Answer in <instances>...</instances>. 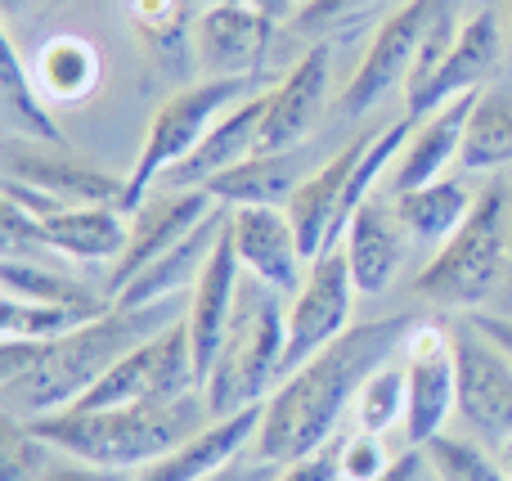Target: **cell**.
Returning <instances> with one entry per match:
<instances>
[{
	"instance_id": "cell-1",
	"label": "cell",
	"mask_w": 512,
	"mask_h": 481,
	"mask_svg": "<svg viewBox=\"0 0 512 481\" xmlns=\"http://www.w3.org/2000/svg\"><path fill=\"white\" fill-rule=\"evenodd\" d=\"M414 324V315H382V320L351 324L337 342H328L301 369H292L265 401L261 432H256L252 446L256 459L288 468L324 450L342 428V414L355 410L364 378L400 356Z\"/></svg>"
},
{
	"instance_id": "cell-2",
	"label": "cell",
	"mask_w": 512,
	"mask_h": 481,
	"mask_svg": "<svg viewBox=\"0 0 512 481\" xmlns=\"http://www.w3.org/2000/svg\"><path fill=\"white\" fill-rule=\"evenodd\" d=\"M189 315V297H171V302L153 306H108L104 315L86 320L81 329L63 333V338L45 342L41 360L14 383H0V401H5L9 419H41V414L72 410L126 351L140 342L158 338L162 329L180 324Z\"/></svg>"
},
{
	"instance_id": "cell-3",
	"label": "cell",
	"mask_w": 512,
	"mask_h": 481,
	"mask_svg": "<svg viewBox=\"0 0 512 481\" xmlns=\"http://www.w3.org/2000/svg\"><path fill=\"white\" fill-rule=\"evenodd\" d=\"M14 423L59 459L113 468V473H140V468L167 459L171 450H180L189 437H198L212 423V410H207V396L194 392L167 405H113V410L72 405V410Z\"/></svg>"
},
{
	"instance_id": "cell-4",
	"label": "cell",
	"mask_w": 512,
	"mask_h": 481,
	"mask_svg": "<svg viewBox=\"0 0 512 481\" xmlns=\"http://www.w3.org/2000/svg\"><path fill=\"white\" fill-rule=\"evenodd\" d=\"M283 347H288V306L261 279H243L234 320L216 351V365L203 383L212 419H230L239 410L265 405L283 383Z\"/></svg>"
},
{
	"instance_id": "cell-5",
	"label": "cell",
	"mask_w": 512,
	"mask_h": 481,
	"mask_svg": "<svg viewBox=\"0 0 512 481\" xmlns=\"http://www.w3.org/2000/svg\"><path fill=\"white\" fill-rule=\"evenodd\" d=\"M512 252V189L504 180H490L472 203V216L459 225L445 248L418 270L414 293L423 302L454 306V311H477L499 288Z\"/></svg>"
},
{
	"instance_id": "cell-6",
	"label": "cell",
	"mask_w": 512,
	"mask_h": 481,
	"mask_svg": "<svg viewBox=\"0 0 512 481\" xmlns=\"http://www.w3.org/2000/svg\"><path fill=\"white\" fill-rule=\"evenodd\" d=\"M265 81H270V72H256V77H203V81H194V86L176 90V95L153 113L149 131H144V144H140V158L126 171V212H135V207L158 189V180L167 176L171 167H180V162L207 140V131H212L225 113H234V108L248 104L252 95L270 90Z\"/></svg>"
},
{
	"instance_id": "cell-7",
	"label": "cell",
	"mask_w": 512,
	"mask_h": 481,
	"mask_svg": "<svg viewBox=\"0 0 512 481\" xmlns=\"http://www.w3.org/2000/svg\"><path fill=\"white\" fill-rule=\"evenodd\" d=\"M203 392L194 360V342H189V324H171L158 338L140 342L126 351L95 387L77 401V410H113V405H167L185 401V396Z\"/></svg>"
},
{
	"instance_id": "cell-8",
	"label": "cell",
	"mask_w": 512,
	"mask_h": 481,
	"mask_svg": "<svg viewBox=\"0 0 512 481\" xmlns=\"http://www.w3.org/2000/svg\"><path fill=\"white\" fill-rule=\"evenodd\" d=\"M450 5L454 0H405L400 9H391L378 23V32H373L355 77L346 81V90L337 95V108H342L346 117H360V113H369V108H378L396 86L405 90L409 68H414L427 32H432V23Z\"/></svg>"
},
{
	"instance_id": "cell-9",
	"label": "cell",
	"mask_w": 512,
	"mask_h": 481,
	"mask_svg": "<svg viewBox=\"0 0 512 481\" xmlns=\"http://www.w3.org/2000/svg\"><path fill=\"white\" fill-rule=\"evenodd\" d=\"M351 306H355V279H351V266H346L342 243H337V248H328L324 257L310 261L301 288L292 293L288 347H283V378L351 329L355 324Z\"/></svg>"
},
{
	"instance_id": "cell-10",
	"label": "cell",
	"mask_w": 512,
	"mask_h": 481,
	"mask_svg": "<svg viewBox=\"0 0 512 481\" xmlns=\"http://www.w3.org/2000/svg\"><path fill=\"white\" fill-rule=\"evenodd\" d=\"M454 338V383L459 414L481 441H512V360L472 320L450 324Z\"/></svg>"
},
{
	"instance_id": "cell-11",
	"label": "cell",
	"mask_w": 512,
	"mask_h": 481,
	"mask_svg": "<svg viewBox=\"0 0 512 481\" xmlns=\"http://www.w3.org/2000/svg\"><path fill=\"white\" fill-rule=\"evenodd\" d=\"M274 18L248 0L234 5H198L189 27V59L203 77H256L265 72L274 45Z\"/></svg>"
},
{
	"instance_id": "cell-12",
	"label": "cell",
	"mask_w": 512,
	"mask_h": 481,
	"mask_svg": "<svg viewBox=\"0 0 512 481\" xmlns=\"http://www.w3.org/2000/svg\"><path fill=\"white\" fill-rule=\"evenodd\" d=\"M409 374V414L405 441L423 450L436 432H445L450 414H459V383H454V338L441 324L418 320L400 347Z\"/></svg>"
},
{
	"instance_id": "cell-13",
	"label": "cell",
	"mask_w": 512,
	"mask_h": 481,
	"mask_svg": "<svg viewBox=\"0 0 512 481\" xmlns=\"http://www.w3.org/2000/svg\"><path fill=\"white\" fill-rule=\"evenodd\" d=\"M216 207V198L207 189H153L140 207L131 212V243H126L122 261L108 270V302L140 275L144 266L162 257L167 248H176L185 234H194L207 221V212Z\"/></svg>"
},
{
	"instance_id": "cell-14",
	"label": "cell",
	"mask_w": 512,
	"mask_h": 481,
	"mask_svg": "<svg viewBox=\"0 0 512 481\" xmlns=\"http://www.w3.org/2000/svg\"><path fill=\"white\" fill-rule=\"evenodd\" d=\"M328 86H333V45L315 41L292 72H283L270 90H265V122H261V153L301 149L315 122L324 117Z\"/></svg>"
},
{
	"instance_id": "cell-15",
	"label": "cell",
	"mask_w": 512,
	"mask_h": 481,
	"mask_svg": "<svg viewBox=\"0 0 512 481\" xmlns=\"http://www.w3.org/2000/svg\"><path fill=\"white\" fill-rule=\"evenodd\" d=\"M5 171L9 180L36 185L54 194L68 207H90V203H113L126 212V176L104 171L95 162L77 158L63 149H36V140H5Z\"/></svg>"
},
{
	"instance_id": "cell-16",
	"label": "cell",
	"mask_w": 512,
	"mask_h": 481,
	"mask_svg": "<svg viewBox=\"0 0 512 481\" xmlns=\"http://www.w3.org/2000/svg\"><path fill=\"white\" fill-rule=\"evenodd\" d=\"M230 243L239 252L243 270L261 284H270L274 293H297L301 288V239L292 225L288 207H234L230 212Z\"/></svg>"
},
{
	"instance_id": "cell-17",
	"label": "cell",
	"mask_w": 512,
	"mask_h": 481,
	"mask_svg": "<svg viewBox=\"0 0 512 481\" xmlns=\"http://www.w3.org/2000/svg\"><path fill=\"white\" fill-rule=\"evenodd\" d=\"M499 59H504V27H499V14L495 9H477L472 18H463L459 41L445 54L432 86H427L414 104H405V113L414 117V122H423V117H432L436 108H445L450 99L481 90L490 72L499 68Z\"/></svg>"
},
{
	"instance_id": "cell-18",
	"label": "cell",
	"mask_w": 512,
	"mask_h": 481,
	"mask_svg": "<svg viewBox=\"0 0 512 481\" xmlns=\"http://www.w3.org/2000/svg\"><path fill=\"white\" fill-rule=\"evenodd\" d=\"M373 140H378V131L355 135L333 162H324L319 171H310V176L301 180L297 194L288 198V216H292V225H297V239H301L306 261H315V257H324L328 248H337V216H342L346 185H351L355 162L369 153Z\"/></svg>"
},
{
	"instance_id": "cell-19",
	"label": "cell",
	"mask_w": 512,
	"mask_h": 481,
	"mask_svg": "<svg viewBox=\"0 0 512 481\" xmlns=\"http://www.w3.org/2000/svg\"><path fill=\"white\" fill-rule=\"evenodd\" d=\"M225 230H230V207L216 203L212 212H207V221L198 225L194 234H185L176 248L162 252L153 266H144L140 275L113 297V306H126V311H131V306H153V302H171V297H189L194 284H198V275H203L207 261H212L216 243L225 239Z\"/></svg>"
},
{
	"instance_id": "cell-20",
	"label": "cell",
	"mask_w": 512,
	"mask_h": 481,
	"mask_svg": "<svg viewBox=\"0 0 512 481\" xmlns=\"http://www.w3.org/2000/svg\"><path fill=\"white\" fill-rule=\"evenodd\" d=\"M243 279H248V270H243L239 252H234V243H230V230H225V239L216 243L212 261H207V270L198 275L194 293H189V315H185L189 342H194V360H198V378H203V383H207V374H212L216 351H221L225 329H230V320H234Z\"/></svg>"
},
{
	"instance_id": "cell-21",
	"label": "cell",
	"mask_w": 512,
	"mask_h": 481,
	"mask_svg": "<svg viewBox=\"0 0 512 481\" xmlns=\"http://www.w3.org/2000/svg\"><path fill=\"white\" fill-rule=\"evenodd\" d=\"M405 230L396 221V207L391 198H364L360 212L351 216L342 234V252L346 266H351L355 293L360 297H378L396 284V270L405 261Z\"/></svg>"
},
{
	"instance_id": "cell-22",
	"label": "cell",
	"mask_w": 512,
	"mask_h": 481,
	"mask_svg": "<svg viewBox=\"0 0 512 481\" xmlns=\"http://www.w3.org/2000/svg\"><path fill=\"white\" fill-rule=\"evenodd\" d=\"M261 414L265 405L239 410L230 419H212L198 437H189L180 450H171L167 459L140 468L131 481H212L216 473L243 459V450L256 446V432H261Z\"/></svg>"
},
{
	"instance_id": "cell-23",
	"label": "cell",
	"mask_w": 512,
	"mask_h": 481,
	"mask_svg": "<svg viewBox=\"0 0 512 481\" xmlns=\"http://www.w3.org/2000/svg\"><path fill=\"white\" fill-rule=\"evenodd\" d=\"M477 95L481 90L450 99L445 108H436L432 117H423V122L414 126L396 171H391V194H405V189H423V185H432V180H445L450 162H459V153H463V135H468Z\"/></svg>"
},
{
	"instance_id": "cell-24",
	"label": "cell",
	"mask_w": 512,
	"mask_h": 481,
	"mask_svg": "<svg viewBox=\"0 0 512 481\" xmlns=\"http://www.w3.org/2000/svg\"><path fill=\"white\" fill-rule=\"evenodd\" d=\"M261 122H265V90L252 95L248 104H239L234 113H225L221 122L207 131V140L198 144L180 167H171L158 185L162 189H203L212 176H221L234 162L252 158V153L261 149Z\"/></svg>"
},
{
	"instance_id": "cell-25",
	"label": "cell",
	"mask_w": 512,
	"mask_h": 481,
	"mask_svg": "<svg viewBox=\"0 0 512 481\" xmlns=\"http://www.w3.org/2000/svg\"><path fill=\"white\" fill-rule=\"evenodd\" d=\"M45 239L50 252L81 266H108L122 261L126 243H131V212L113 203H90V207H63V212L45 216Z\"/></svg>"
},
{
	"instance_id": "cell-26",
	"label": "cell",
	"mask_w": 512,
	"mask_h": 481,
	"mask_svg": "<svg viewBox=\"0 0 512 481\" xmlns=\"http://www.w3.org/2000/svg\"><path fill=\"white\" fill-rule=\"evenodd\" d=\"M27 72H32L36 90L45 95L50 108H81L104 81V59H99L95 41H86L77 32H59L36 45V54L27 59Z\"/></svg>"
},
{
	"instance_id": "cell-27",
	"label": "cell",
	"mask_w": 512,
	"mask_h": 481,
	"mask_svg": "<svg viewBox=\"0 0 512 481\" xmlns=\"http://www.w3.org/2000/svg\"><path fill=\"white\" fill-rule=\"evenodd\" d=\"M306 180V153L301 149H279V153H261L234 162L230 171L207 180V194L221 207H288V198L301 189Z\"/></svg>"
},
{
	"instance_id": "cell-28",
	"label": "cell",
	"mask_w": 512,
	"mask_h": 481,
	"mask_svg": "<svg viewBox=\"0 0 512 481\" xmlns=\"http://www.w3.org/2000/svg\"><path fill=\"white\" fill-rule=\"evenodd\" d=\"M477 194H468L463 180H432L423 189H405V194H391L396 207V221L405 230L409 243H423V248H445V243L459 234V225L472 216Z\"/></svg>"
},
{
	"instance_id": "cell-29",
	"label": "cell",
	"mask_w": 512,
	"mask_h": 481,
	"mask_svg": "<svg viewBox=\"0 0 512 481\" xmlns=\"http://www.w3.org/2000/svg\"><path fill=\"white\" fill-rule=\"evenodd\" d=\"M0 117H5L9 135H27V140H36V144L63 149V131H59V122H54L45 95L36 90L14 36H5V63H0Z\"/></svg>"
},
{
	"instance_id": "cell-30",
	"label": "cell",
	"mask_w": 512,
	"mask_h": 481,
	"mask_svg": "<svg viewBox=\"0 0 512 481\" xmlns=\"http://www.w3.org/2000/svg\"><path fill=\"white\" fill-rule=\"evenodd\" d=\"M459 167L463 171L512 167V95L508 90H481L477 95L468 135H463Z\"/></svg>"
},
{
	"instance_id": "cell-31",
	"label": "cell",
	"mask_w": 512,
	"mask_h": 481,
	"mask_svg": "<svg viewBox=\"0 0 512 481\" xmlns=\"http://www.w3.org/2000/svg\"><path fill=\"white\" fill-rule=\"evenodd\" d=\"M0 284L5 297L18 302H41V306H77V311H108V297H95L81 279H68L59 270H45L41 261H23V257H5L0 266Z\"/></svg>"
},
{
	"instance_id": "cell-32",
	"label": "cell",
	"mask_w": 512,
	"mask_h": 481,
	"mask_svg": "<svg viewBox=\"0 0 512 481\" xmlns=\"http://www.w3.org/2000/svg\"><path fill=\"white\" fill-rule=\"evenodd\" d=\"M400 5L405 0H306L288 18V32L306 36V41H342V36H355L360 27L382 23Z\"/></svg>"
},
{
	"instance_id": "cell-33",
	"label": "cell",
	"mask_w": 512,
	"mask_h": 481,
	"mask_svg": "<svg viewBox=\"0 0 512 481\" xmlns=\"http://www.w3.org/2000/svg\"><path fill=\"white\" fill-rule=\"evenodd\" d=\"M126 23L135 27L140 45L171 68L176 54H194L189 50V27H194V14H189L185 0H122Z\"/></svg>"
},
{
	"instance_id": "cell-34",
	"label": "cell",
	"mask_w": 512,
	"mask_h": 481,
	"mask_svg": "<svg viewBox=\"0 0 512 481\" xmlns=\"http://www.w3.org/2000/svg\"><path fill=\"white\" fill-rule=\"evenodd\" d=\"M409 414V374L405 360H387L364 378L360 396H355V428L373 432V437H387V432L405 428Z\"/></svg>"
},
{
	"instance_id": "cell-35",
	"label": "cell",
	"mask_w": 512,
	"mask_h": 481,
	"mask_svg": "<svg viewBox=\"0 0 512 481\" xmlns=\"http://www.w3.org/2000/svg\"><path fill=\"white\" fill-rule=\"evenodd\" d=\"M104 311H77V306H41V302H0V342H54L63 333L81 329Z\"/></svg>"
},
{
	"instance_id": "cell-36",
	"label": "cell",
	"mask_w": 512,
	"mask_h": 481,
	"mask_svg": "<svg viewBox=\"0 0 512 481\" xmlns=\"http://www.w3.org/2000/svg\"><path fill=\"white\" fill-rule=\"evenodd\" d=\"M423 455H427V468L441 481H508L504 464L490 459L486 450H481V441H468V437L436 432L423 446Z\"/></svg>"
},
{
	"instance_id": "cell-37",
	"label": "cell",
	"mask_w": 512,
	"mask_h": 481,
	"mask_svg": "<svg viewBox=\"0 0 512 481\" xmlns=\"http://www.w3.org/2000/svg\"><path fill=\"white\" fill-rule=\"evenodd\" d=\"M459 27H463V18H459V0H454V5L445 9V14L432 23V32H427V41H423V50H418L414 68H409V81H405V104H414V99L423 95L427 86H432V77L441 72L445 54H450V50H454V41H459Z\"/></svg>"
},
{
	"instance_id": "cell-38",
	"label": "cell",
	"mask_w": 512,
	"mask_h": 481,
	"mask_svg": "<svg viewBox=\"0 0 512 481\" xmlns=\"http://www.w3.org/2000/svg\"><path fill=\"white\" fill-rule=\"evenodd\" d=\"M391 464H396V455H391L387 441L373 437V432L355 428L351 437H342V477L346 481H378Z\"/></svg>"
},
{
	"instance_id": "cell-39",
	"label": "cell",
	"mask_w": 512,
	"mask_h": 481,
	"mask_svg": "<svg viewBox=\"0 0 512 481\" xmlns=\"http://www.w3.org/2000/svg\"><path fill=\"white\" fill-rule=\"evenodd\" d=\"M14 423V419H9ZM32 455H41V441H32L23 428L14 423V432H9L5 450H0V481H41L45 468L32 464Z\"/></svg>"
},
{
	"instance_id": "cell-40",
	"label": "cell",
	"mask_w": 512,
	"mask_h": 481,
	"mask_svg": "<svg viewBox=\"0 0 512 481\" xmlns=\"http://www.w3.org/2000/svg\"><path fill=\"white\" fill-rule=\"evenodd\" d=\"M270 481H346L342 477V437H333L324 450H315L310 459H297V464L279 468Z\"/></svg>"
},
{
	"instance_id": "cell-41",
	"label": "cell",
	"mask_w": 512,
	"mask_h": 481,
	"mask_svg": "<svg viewBox=\"0 0 512 481\" xmlns=\"http://www.w3.org/2000/svg\"><path fill=\"white\" fill-rule=\"evenodd\" d=\"M5 198H9V203H18V207H27L36 221H45V216H54V212H63V207H68V203H59L54 194H45V189L23 185V180H9V176H5Z\"/></svg>"
},
{
	"instance_id": "cell-42",
	"label": "cell",
	"mask_w": 512,
	"mask_h": 481,
	"mask_svg": "<svg viewBox=\"0 0 512 481\" xmlns=\"http://www.w3.org/2000/svg\"><path fill=\"white\" fill-rule=\"evenodd\" d=\"M135 473H113V468H95V464H77V459H68V464H50L45 468L41 481H131Z\"/></svg>"
},
{
	"instance_id": "cell-43",
	"label": "cell",
	"mask_w": 512,
	"mask_h": 481,
	"mask_svg": "<svg viewBox=\"0 0 512 481\" xmlns=\"http://www.w3.org/2000/svg\"><path fill=\"white\" fill-rule=\"evenodd\" d=\"M427 473H432V468H427V455L418 446H409V450H400L396 464H391L378 481H423Z\"/></svg>"
},
{
	"instance_id": "cell-44",
	"label": "cell",
	"mask_w": 512,
	"mask_h": 481,
	"mask_svg": "<svg viewBox=\"0 0 512 481\" xmlns=\"http://www.w3.org/2000/svg\"><path fill=\"white\" fill-rule=\"evenodd\" d=\"M274 473H279V468L274 464H261V459H234L230 468H225V473H216L212 481H270Z\"/></svg>"
},
{
	"instance_id": "cell-45",
	"label": "cell",
	"mask_w": 512,
	"mask_h": 481,
	"mask_svg": "<svg viewBox=\"0 0 512 481\" xmlns=\"http://www.w3.org/2000/svg\"><path fill=\"white\" fill-rule=\"evenodd\" d=\"M468 320L477 324V329L486 333V338L495 342V347L512 360V320H504V315H468Z\"/></svg>"
},
{
	"instance_id": "cell-46",
	"label": "cell",
	"mask_w": 512,
	"mask_h": 481,
	"mask_svg": "<svg viewBox=\"0 0 512 481\" xmlns=\"http://www.w3.org/2000/svg\"><path fill=\"white\" fill-rule=\"evenodd\" d=\"M41 5H50V0H0V9H5L9 18H18L23 9H41Z\"/></svg>"
},
{
	"instance_id": "cell-47",
	"label": "cell",
	"mask_w": 512,
	"mask_h": 481,
	"mask_svg": "<svg viewBox=\"0 0 512 481\" xmlns=\"http://www.w3.org/2000/svg\"><path fill=\"white\" fill-rule=\"evenodd\" d=\"M499 464H504V473H508V481H512V441H504V446H499Z\"/></svg>"
},
{
	"instance_id": "cell-48",
	"label": "cell",
	"mask_w": 512,
	"mask_h": 481,
	"mask_svg": "<svg viewBox=\"0 0 512 481\" xmlns=\"http://www.w3.org/2000/svg\"><path fill=\"white\" fill-rule=\"evenodd\" d=\"M198 5H234V0H198Z\"/></svg>"
},
{
	"instance_id": "cell-49",
	"label": "cell",
	"mask_w": 512,
	"mask_h": 481,
	"mask_svg": "<svg viewBox=\"0 0 512 481\" xmlns=\"http://www.w3.org/2000/svg\"><path fill=\"white\" fill-rule=\"evenodd\" d=\"M504 9H508V18H512V0H504Z\"/></svg>"
}]
</instances>
